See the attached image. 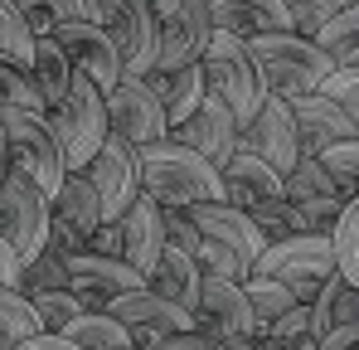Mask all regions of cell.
Here are the masks:
<instances>
[{
    "instance_id": "obj_12",
    "label": "cell",
    "mask_w": 359,
    "mask_h": 350,
    "mask_svg": "<svg viewBox=\"0 0 359 350\" xmlns=\"http://www.w3.org/2000/svg\"><path fill=\"white\" fill-rule=\"evenodd\" d=\"M0 238L20 253V263H29L49 238V200L20 171H10L0 180Z\"/></svg>"
},
{
    "instance_id": "obj_40",
    "label": "cell",
    "mask_w": 359,
    "mask_h": 350,
    "mask_svg": "<svg viewBox=\"0 0 359 350\" xmlns=\"http://www.w3.org/2000/svg\"><path fill=\"white\" fill-rule=\"evenodd\" d=\"M316 161H320V171L335 180V190H340L345 200L359 190V136L355 141H340V146H325Z\"/></svg>"
},
{
    "instance_id": "obj_52",
    "label": "cell",
    "mask_w": 359,
    "mask_h": 350,
    "mask_svg": "<svg viewBox=\"0 0 359 350\" xmlns=\"http://www.w3.org/2000/svg\"><path fill=\"white\" fill-rule=\"evenodd\" d=\"M355 350H359V346H355Z\"/></svg>"
},
{
    "instance_id": "obj_37",
    "label": "cell",
    "mask_w": 359,
    "mask_h": 350,
    "mask_svg": "<svg viewBox=\"0 0 359 350\" xmlns=\"http://www.w3.org/2000/svg\"><path fill=\"white\" fill-rule=\"evenodd\" d=\"M39 336V321L29 311V302L20 292H5L0 287V350H15L20 341Z\"/></svg>"
},
{
    "instance_id": "obj_41",
    "label": "cell",
    "mask_w": 359,
    "mask_h": 350,
    "mask_svg": "<svg viewBox=\"0 0 359 350\" xmlns=\"http://www.w3.org/2000/svg\"><path fill=\"white\" fill-rule=\"evenodd\" d=\"M15 108H20V112H44V108H39V98H34L29 73L0 54V112H15Z\"/></svg>"
},
{
    "instance_id": "obj_30",
    "label": "cell",
    "mask_w": 359,
    "mask_h": 350,
    "mask_svg": "<svg viewBox=\"0 0 359 350\" xmlns=\"http://www.w3.org/2000/svg\"><path fill=\"white\" fill-rule=\"evenodd\" d=\"M63 341H73L78 350H131V336L121 331V321L107 316V311H83L63 331Z\"/></svg>"
},
{
    "instance_id": "obj_1",
    "label": "cell",
    "mask_w": 359,
    "mask_h": 350,
    "mask_svg": "<svg viewBox=\"0 0 359 350\" xmlns=\"http://www.w3.org/2000/svg\"><path fill=\"white\" fill-rule=\"evenodd\" d=\"M141 195H151L161 209H194V205H224V175L204 156H194L180 141L141 146Z\"/></svg>"
},
{
    "instance_id": "obj_45",
    "label": "cell",
    "mask_w": 359,
    "mask_h": 350,
    "mask_svg": "<svg viewBox=\"0 0 359 350\" xmlns=\"http://www.w3.org/2000/svg\"><path fill=\"white\" fill-rule=\"evenodd\" d=\"M0 287L5 292H20V253L0 238Z\"/></svg>"
},
{
    "instance_id": "obj_15",
    "label": "cell",
    "mask_w": 359,
    "mask_h": 350,
    "mask_svg": "<svg viewBox=\"0 0 359 350\" xmlns=\"http://www.w3.org/2000/svg\"><path fill=\"white\" fill-rule=\"evenodd\" d=\"M54 44L63 49L68 58V68L78 73V78H88L97 93H107L112 83L121 78V58H117V44L107 39V30L97 25V20H63L59 30L49 34Z\"/></svg>"
},
{
    "instance_id": "obj_5",
    "label": "cell",
    "mask_w": 359,
    "mask_h": 350,
    "mask_svg": "<svg viewBox=\"0 0 359 350\" xmlns=\"http://www.w3.org/2000/svg\"><path fill=\"white\" fill-rule=\"evenodd\" d=\"M248 278H272L297 297L301 306L316 302V292L335 278V248L325 233H292V238H277L262 248V258L252 263Z\"/></svg>"
},
{
    "instance_id": "obj_49",
    "label": "cell",
    "mask_w": 359,
    "mask_h": 350,
    "mask_svg": "<svg viewBox=\"0 0 359 350\" xmlns=\"http://www.w3.org/2000/svg\"><path fill=\"white\" fill-rule=\"evenodd\" d=\"M10 175V146H5V122H0V180Z\"/></svg>"
},
{
    "instance_id": "obj_26",
    "label": "cell",
    "mask_w": 359,
    "mask_h": 350,
    "mask_svg": "<svg viewBox=\"0 0 359 350\" xmlns=\"http://www.w3.org/2000/svg\"><path fill=\"white\" fill-rule=\"evenodd\" d=\"M311 311V341L320 346V336L330 331H345V326H359V287H350L340 273L316 292V302L306 306Z\"/></svg>"
},
{
    "instance_id": "obj_31",
    "label": "cell",
    "mask_w": 359,
    "mask_h": 350,
    "mask_svg": "<svg viewBox=\"0 0 359 350\" xmlns=\"http://www.w3.org/2000/svg\"><path fill=\"white\" fill-rule=\"evenodd\" d=\"M330 248H335V273L350 287H359V190L345 200V209L330 229Z\"/></svg>"
},
{
    "instance_id": "obj_46",
    "label": "cell",
    "mask_w": 359,
    "mask_h": 350,
    "mask_svg": "<svg viewBox=\"0 0 359 350\" xmlns=\"http://www.w3.org/2000/svg\"><path fill=\"white\" fill-rule=\"evenodd\" d=\"M15 350H78V346L63 341V336H29V341H20Z\"/></svg>"
},
{
    "instance_id": "obj_14",
    "label": "cell",
    "mask_w": 359,
    "mask_h": 350,
    "mask_svg": "<svg viewBox=\"0 0 359 350\" xmlns=\"http://www.w3.org/2000/svg\"><path fill=\"white\" fill-rule=\"evenodd\" d=\"M107 316L121 321V331L131 336L136 350H151V346H161V341H170V336H180V331H194V316L180 311L175 302L156 297L151 287H136V292H126V297H117L107 306Z\"/></svg>"
},
{
    "instance_id": "obj_43",
    "label": "cell",
    "mask_w": 359,
    "mask_h": 350,
    "mask_svg": "<svg viewBox=\"0 0 359 350\" xmlns=\"http://www.w3.org/2000/svg\"><path fill=\"white\" fill-rule=\"evenodd\" d=\"M88 253H97V258H121L126 253V233H121V219L117 224H102V229L88 238Z\"/></svg>"
},
{
    "instance_id": "obj_34",
    "label": "cell",
    "mask_w": 359,
    "mask_h": 350,
    "mask_svg": "<svg viewBox=\"0 0 359 350\" xmlns=\"http://www.w3.org/2000/svg\"><path fill=\"white\" fill-rule=\"evenodd\" d=\"M25 302H29L34 321H39V336H63V331L83 316V306H78L73 292H34V297H25Z\"/></svg>"
},
{
    "instance_id": "obj_39",
    "label": "cell",
    "mask_w": 359,
    "mask_h": 350,
    "mask_svg": "<svg viewBox=\"0 0 359 350\" xmlns=\"http://www.w3.org/2000/svg\"><path fill=\"white\" fill-rule=\"evenodd\" d=\"M0 54L29 73V58H34V34H29V25L20 20V10H15L10 0H0Z\"/></svg>"
},
{
    "instance_id": "obj_35",
    "label": "cell",
    "mask_w": 359,
    "mask_h": 350,
    "mask_svg": "<svg viewBox=\"0 0 359 350\" xmlns=\"http://www.w3.org/2000/svg\"><path fill=\"white\" fill-rule=\"evenodd\" d=\"M243 297H248V306H252V316H257L262 331H267L277 316H287L292 306H301L297 297L282 287V283H272V278H243Z\"/></svg>"
},
{
    "instance_id": "obj_19",
    "label": "cell",
    "mask_w": 359,
    "mask_h": 350,
    "mask_svg": "<svg viewBox=\"0 0 359 350\" xmlns=\"http://www.w3.org/2000/svg\"><path fill=\"white\" fill-rule=\"evenodd\" d=\"M170 141L180 146H189L194 156H204L214 171H224L229 161H233V151H238V122L233 112L219 103V98H204L189 122H180L175 131H170Z\"/></svg>"
},
{
    "instance_id": "obj_17",
    "label": "cell",
    "mask_w": 359,
    "mask_h": 350,
    "mask_svg": "<svg viewBox=\"0 0 359 350\" xmlns=\"http://www.w3.org/2000/svg\"><path fill=\"white\" fill-rule=\"evenodd\" d=\"M146 287L141 273H131L121 258H97V253H73L68 258V292L78 297L83 311H107L117 297Z\"/></svg>"
},
{
    "instance_id": "obj_44",
    "label": "cell",
    "mask_w": 359,
    "mask_h": 350,
    "mask_svg": "<svg viewBox=\"0 0 359 350\" xmlns=\"http://www.w3.org/2000/svg\"><path fill=\"white\" fill-rule=\"evenodd\" d=\"M151 350H229V346L209 341L204 331H180V336H170V341H161V346H151Z\"/></svg>"
},
{
    "instance_id": "obj_22",
    "label": "cell",
    "mask_w": 359,
    "mask_h": 350,
    "mask_svg": "<svg viewBox=\"0 0 359 350\" xmlns=\"http://www.w3.org/2000/svg\"><path fill=\"white\" fill-rule=\"evenodd\" d=\"M219 175H224V205H233V209H252V205L282 195V175L272 171L262 156H252L248 146H238L233 161Z\"/></svg>"
},
{
    "instance_id": "obj_11",
    "label": "cell",
    "mask_w": 359,
    "mask_h": 350,
    "mask_svg": "<svg viewBox=\"0 0 359 350\" xmlns=\"http://www.w3.org/2000/svg\"><path fill=\"white\" fill-rule=\"evenodd\" d=\"M93 20L107 30V39L117 44V58H121V73L131 78H146L151 68V54H156V15L146 0H93Z\"/></svg>"
},
{
    "instance_id": "obj_33",
    "label": "cell",
    "mask_w": 359,
    "mask_h": 350,
    "mask_svg": "<svg viewBox=\"0 0 359 350\" xmlns=\"http://www.w3.org/2000/svg\"><path fill=\"white\" fill-rule=\"evenodd\" d=\"M34 292H68V258H59L54 248H39L29 263H20V297Z\"/></svg>"
},
{
    "instance_id": "obj_6",
    "label": "cell",
    "mask_w": 359,
    "mask_h": 350,
    "mask_svg": "<svg viewBox=\"0 0 359 350\" xmlns=\"http://www.w3.org/2000/svg\"><path fill=\"white\" fill-rule=\"evenodd\" d=\"M44 122H49V131H54V141H59L68 171H88V161L97 156V146H102L107 131H112V127H107V103H102V93H97L88 78H78V73H73V88L63 93V103L44 112Z\"/></svg>"
},
{
    "instance_id": "obj_28",
    "label": "cell",
    "mask_w": 359,
    "mask_h": 350,
    "mask_svg": "<svg viewBox=\"0 0 359 350\" xmlns=\"http://www.w3.org/2000/svg\"><path fill=\"white\" fill-rule=\"evenodd\" d=\"M20 10V20L29 25V34H54L63 20H93V0H10Z\"/></svg>"
},
{
    "instance_id": "obj_36",
    "label": "cell",
    "mask_w": 359,
    "mask_h": 350,
    "mask_svg": "<svg viewBox=\"0 0 359 350\" xmlns=\"http://www.w3.org/2000/svg\"><path fill=\"white\" fill-rule=\"evenodd\" d=\"M243 214L252 219V229L262 233L267 243H277V238H292V233H306V229H301L297 205H292L287 195H277V200H262V205H252V209H243Z\"/></svg>"
},
{
    "instance_id": "obj_16",
    "label": "cell",
    "mask_w": 359,
    "mask_h": 350,
    "mask_svg": "<svg viewBox=\"0 0 359 350\" xmlns=\"http://www.w3.org/2000/svg\"><path fill=\"white\" fill-rule=\"evenodd\" d=\"M214 39V20H209V5L204 0H184L175 10V20L161 25L156 34V54H151V68L146 73H175V68H189L199 63L204 49Z\"/></svg>"
},
{
    "instance_id": "obj_2",
    "label": "cell",
    "mask_w": 359,
    "mask_h": 350,
    "mask_svg": "<svg viewBox=\"0 0 359 350\" xmlns=\"http://www.w3.org/2000/svg\"><path fill=\"white\" fill-rule=\"evenodd\" d=\"M184 214H189V224L199 233V243H194L199 273L243 283L252 273V263L262 258V248H267V238L252 229V219L243 209H233V205H194Z\"/></svg>"
},
{
    "instance_id": "obj_25",
    "label": "cell",
    "mask_w": 359,
    "mask_h": 350,
    "mask_svg": "<svg viewBox=\"0 0 359 350\" xmlns=\"http://www.w3.org/2000/svg\"><path fill=\"white\" fill-rule=\"evenodd\" d=\"M146 287L156 292V297H165V302H175L180 311L194 316V302H199V287H204V273H199V263H194L184 248L165 243V253H161L156 268L146 273Z\"/></svg>"
},
{
    "instance_id": "obj_10",
    "label": "cell",
    "mask_w": 359,
    "mask_h": 350,
    "mask_svg": "<svg viewBox=\"0 0 359 350\" xmlns=\"http://www.w3.org/2000/svg\"><path fill=\"white\" fill-rule=\"evenodd\" d=\"M194 331H204L209 341L229 350H243L252 336H262L248 297H243V283H229V278H204L199 287V302H194Z\"/></svg>"
},
{
    "instance_id": "obj_13",
    "label": "cell",
    "mask_w": 359,
    "mask_h": 350,
    "mask_svg": "<svg viewBox=\"0 0 359 350\" xmlns=\"http://www.w3.org/2000/svg\"><path fill=\"white\" fill-rule=\"evenodd\" d=\"M102 103H107V127L117 131L121 141H131L136 151H141V146H156V141L170 136L161 103H156L151 88H146L141 78H131V73H121L117 83L102 93Z\"/></svg>"
},
{
    "instance_id": "obj_4",
    "label": "cell",
    "mask_w": 359,
    "mask_h": 350,
    "mask_svg": "<svg viewBox=\"0 0 359 350\" xmlns=\"http://www.w3.org/2000/svg\"><path fill=\"white\" fill-rule=\"evenodd\" d=\"M199 68H204V88H209V98H219L233 122H238V131L257 117V108L267 103V83H262V73H257V63L248 54V44L233 39V34H219L214 30V39H209V49L199 58Z\"/></svg>"
},
{
    "instance_id": "obj_48",
    "label": "cell",
    "mask_w": 359,
    "mask_h": 350,
    "mask_svg": "<svg viewBox=\"0 0 359 350\" xmlns=\"http://www.w3.org/2000/svg\"><path fill=\"white\" fill-rule=\"evenodd\" d=\"M243 350H287V346H282V341H272V336H252Z\"/></svg>"
},
{
    "instance_id": "obj_23",
    "label": "cell",
    "mask_w": 359,
    "mask_h": 350,
    "mask_svg": "<svg viewBox=\"0 0 359 350\" xmlns=\"http://www.w3.org/2000/svg\"><path fill=\"white\" fill-rule=\"evenodd\" d=\"M121 233H126V253H121V263L131 268V273H151L156 268V258L165 253V224H161V205L151 200V195H141L131 209H126V219H121Z\"/></svg>"
},
{
    "instance_id": "obj_8",
    "label": "cell",
    "mask_w": 359,
    "mask_h": 350,
    "mask_svg": "<svg viewBox=\"0 0 359 350\" xmlns=\"http://www.w3.org/2000/svg\"><path fill=\"white\" fill-rule=\"evenodd\" d=\"M88 185L102 205V224L126 219V209L141 200V156L131 141H121L117 131H107V141L97 146V156L88 161Z\"/></svg>"
},
{
    "instance_id": "obj_3",
    "label": "cell",
    "mask_w": 359,
    "mask_h": 350,
    "mask_svg": "<svg viewBox=\"0 0 359 350\" xmlns=\"http://www.w3.org/2000/svg\"><path fill=\"white\" fill-rule=\"evenodd\" d=\"M248 54L257 63L262 83L272 98H306V93H320V83L335 73V63L320 54L316 39H301L292 30H277V34H257V39H243Z\"/></svg>"
},
{
    "instance_id": "obj_24",
    "label": "cell",
    "mask_w": 359,
    "mask_h": 350,
    "mask_svg": "<svg viewBox=\"0 0 359 350\" xmlns=\"http://www.w3.org/2000/svg\"><path fill=\"white\" fill-rule=\"evenodd\" d=\"M141 83H146L151 98L161 103V112H165V127H170V131H175L180 122H189L194 108L209 98V88H204V68H199V63L175 68V73H146Z\"/></svg>"
},
{
    "instance_id": "obj_27",
    "label": "cell",
    "mask_w": 359,
    "mask_h": 350,
    "mask_svg": "<svg viewBox=\"0 0 359 350\" xmlns=\"http://www.w3.org/2000/svg\"><path fill=\"white\" fill-rule=\"evenodd\" d=\"M29 83H34V98H39V108L49 112V108H59L63 93L73 88V68H68V58L63 49L49 39V34H39L34 39V58H29Z\"/></svg>"
},
{
    "instance_id": "obj_7",
    "label": "cell",
    "mask_w": 359,
    "mask_h": 350,
    "mask_svg": "<svg viewBox=\"0 0 359 350\" xmlns=\"http://www.w3.org/2000/svg\"><path fill=\"white\" fill-rule=\"evenodd\" d=\"M5 122V146H10V171H20L25 180H34L44 190V200L59 195V185L68 180V166H63V151L49 131L44 112H0Z\"/></svg>"
},
{
    "instance_id": "obj_29",
    "label": "cell",
    "mask_w": 359,
    "mask_h": 350,
    "mask_svg": "<svg viewBox=\"0 0 359 350\" xmlns=\"http://www.w3.org/2000/svg\"><path fill=\"white\" fill-rule=\"evenodd\" d=\"M320 54L330 58L335 68H359V5H345L320 34H316Z\"/></svg>"
},
{
    "instance_id": "obj_51",
    "label": "cell",
    "mask_w": 359,
    "mask_h": 350,
    "mask_svg": "<svg viewBox=\"0 0 359 350\" xmlns=\"http://www.w3.org/2000/svg\"><path fill=\"white\" fill-rule=\"evenodd\" d=\"M131 350H136V346H131Z\"/></svg>"
},
{
    "instance_id": "obj_20",
    "label": "cell",
    "mask_w": 359,
    "mask_h": 350,
    "mask_svg": "<svg viewBox=\"0 0 359 350\" xmlns=\"http://www.w3.org/2000/svg\"><path fill=\"white\" fill-rule=\"evenodd\" d=\"M292 122H297V141L301 156H320L325 146H340V141H355V122L340 112L325 93H306V98H292Z\"/></svg>"
},
{
    "instance_id": "obj_18",
    "label": "cell",
    "mask_w": 359,
    "mask_h": 350,
    "mask_svg": "<svg viewBox=\"0 0 359 350\" xmlns=\"http://www.w3.org/2000/svg\"><path fill=\"white\" fill-rule=\"evenodd\" d=\"M238 146H248L252 156H262L277 175H287L301 161V141H297V122H292V108L287 98H272L257 108V117L238 131Z\"/></svg>"
},
{
    "instance_id": "obj_38",
    "label": "cell",
    "mask_w": 359,
    "mask_h": 350,
    "mask_svg": "<svg viewBox=\"0 0 359 350\" xmlns=\"http://www.w3.org/2000/svg\"><path fill=\"white\" fill-rule=\"evenodd\" d=\"M282 10H287V25H292V34L301 39H316L340 10H345V0H282Z\"/></svg>"
},
{
    "instance_id": "obj_42",
    "label": "cell",
    "mask_w": 359,
    "mask_h": 350,
    "mask_svg": "<svg viewBox=\"0 0 359 350\" xmlns=\"http://www.w3.org/2000/svg\"><path fill=\"white\" fill-rule=\"evenodd\" d=\"M320 93L355 122V136H359V68H335V73L320 83Z\"/></svg>"
},
{
    "instance_id": "obj_50",
    "label": "cell",
    "mask_w": 359,
    "mask_h": 350,
    "mask_svg": "<svg viewBox=\"0 0 359 350\" xmlns=\"http://www.w3.org/2000/svg\"><path fill=\"white\" fill-rule=\"evenodd\" d=\"M345 5H359V0H345Z\"/></svg>"
},
{
    "instance_id": "obj_21",
    "label": "cell",
    "mask_w": 359,
    "mask_h": 350,
    "mask_svg": "<svg viewBox=\"0 0 359 350\" xmlns=\"http://www.w3.org/2000/svg\"><path fill=\"white\" fill-rule=\"evenodd\" d=\"M204 5H209L214 30L219 34H233V39H257V34L292 30L282 0H204Z\"/></svg>"
},
{
    "instance_id": "obj_32",
    "label": "cell",
    "mask_w": 359,
    "mask_h": 350,
    "mask_svg": "<svg viewBox=\"0 0 359 350\" xmlns=\"http://www.w3.org/2000/svg\"><path fill=\"white\" fill-rule=\"evenodd\" d=\"M282 195H287L292 205H311V200H345V195L335 190V180L320 171V161H316V156H301L297 166L282 175Z\"/></svg>"
},
{
    "instance_id": "obj_9",
    "label": "cell",
    "mask_w": 359,
    "mask_h": 350,
    "mask_svg": "<svg viewBox=\"0 0 359 350\" xmlns=\"http://www.w3.org/2000/svg\"><path fill=\"white\" fill-rule=\"evenodd\" d=\"M102 229V205L88 185L83 171H68V180L59 185V195L49 200V238L44 248H54L59 258L88 253V238Z\"/></svg>"
},
{
    "instance_id": "obj_47",
    "label": "cell",
    "mask_w": 359,
    "mask_h": 350,
    "mask_svg": "<svg viewBox=\"0 0 359 350\" xmlns=\"http://www.w3.org/2000/svg\"><path fill=\"white\" fill-rule=\"evenodd\" d=\"M151 5V15H156V25H165V20H175V10L184 5V0H146Z\"/></svg>"
}]
</instances>
